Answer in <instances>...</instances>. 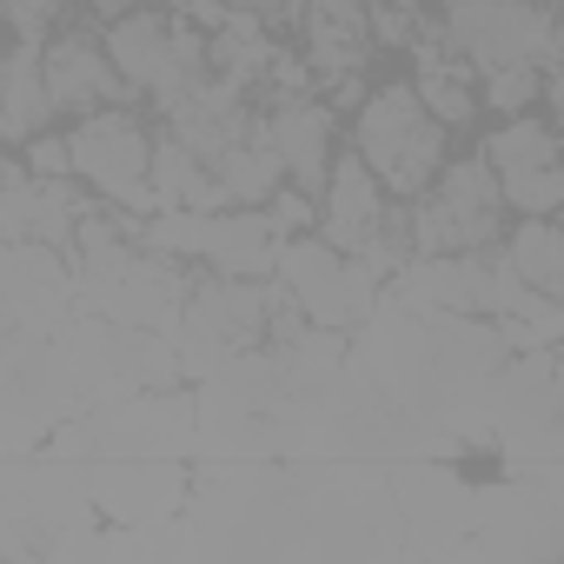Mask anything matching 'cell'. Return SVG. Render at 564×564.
I'll return each instance as SVG.
<instances>
[{
  "instance_id": "1",
  "label": "cell",
  "mask_w": 564,
  "mask_h": 564,
  "mask_svg": "<svg viewBox=\"0 0 564 564\" xmlns=\"http://www.w3.org/2000/svg\"><path fill=\"white\" fill-rule=\"evenodd\" d=\"M359 160L392 186V193H419L438 166V120L419 107L412 87H386L366 113H359Z\"/></svg>"
},
{
  "instance_id": "2",
  "label": "cell",
  "mask_w": 564,
  "mask_h": 564,
  "mask_svg": "<svg viewBox=\"0 0 564 564\" xmlns=\"http://www.w3.org/2000/svg\"><path fill=\"white\" fill-rule=\"evenodd\" d=\"M491 232H498V180H491L485 160L452 166V173L438 180V193H432V199L419 206V219H412V239H419L425 259H432V252L491 246Z\"/></svg>"
},
{
  "instance_id": "3",
  "label": "cell",
  "mask_w": 564,
  "mask_h": 564,
  "mask_svg": "<svg viewBox=\"0 0 564 564\" xmlns=\"http://www.w3.org/2000/svg\"><path fill=\"white\" fill-rule=\"evenodd\" d=\"M452 41L478 67H531L551 54V14L531 0H452Z\"/></svg>"
},
{
  "instance_id": "4",
  "label": "cell",
  "mask_w": 564,
  "mask_h": 564,
  "mask_svg": "<svg viewBox=\"0 0 564 564\" xmlns=\"http://www.w3.org/2000/svg\"><path fill=\"white\" fill-rule=\"evenodd\" d=\"M67 153H74V173H87L107 199H120L133 180H147V133L127 120V113H94L80 133H67Z\"/></svg>"
},
{
  "instance_id": "5",
  "label": "cell",
  "mask_w": 564,
  "mask_h": 564,
  "mask_svg": "<svg viewBox=\"0 0 564 564\" xmlns=\"http://www.w3.org/2000/svg\"><path fill=\"white\" fill-rule=\"evenodd\" d=\"M326 133H333V120H326V107H313V100H286L272 120H265V147L279 153V173H293L300 180V193H313V186H326Z\"/></svg>"
},
{
  "instance_id": "6",
  "label": "cell",
  "mask_w": 564,
  "mask_h": 564,
  "mask_svg": "<svg viewBox=\"0 0 564 564\" xmlns=\"http://www.w3.org/2000/svg\"><path fill=\"white\" fill-rule=\"evenodd\" d=\"M326 226H333V246H352V252L386 226V193H379L366 160H333L326 166Z\"/></svg>"
},
{
  "instance_id": "7",
  "label": "cell",
  "mask_w": 564,
  "mask_h": 564,
  "mask_svg": "<svg viewBox=\"0 0 564 564\" xmlns=\"http://www.w3.org/2000/svg\"><path fill=\"white\" fill-rule=\"evenodd\" d=\"M41 74H47V100H54V107H94V100H120V94H133V87L113 74V61L94 54L80 34L54 41L47 61H41Z\"/></svg>"
},
{
  "instance_id": "8",
  "label": "cell",
  "mask_w": 564,
  "mask_h": 564,
  "mask_svg": "<svg viewBox=\"0 0 564 564\" xmlns=\"http://www.w3.org/2000/svg\"><path fill=\"white\" fill-rule=\"evenodd\" d=\"M87 491H100L113 518H166L180 498V471L173 465H100Z\"/></svg>"
},
{
  "instance_id": "9",
  "label": "cell",
  "mask_w": 564,
  "mask_h": 564,
  "mask_svg": "<svg viewBox=\"0 0 564 564\" xmlns=\"http://www.w3.org/2000/svg\"><path fill=\"white\" fill-rule=\"evenodd\" d=\"M180 300H186V286L160 265V259H133L120 279H113V306H107V319H120V326H173L180 319Z\"/></svg>"
},
{
  "instance_id": "10",
  "label": "cell",
  "mask_w": 564,
  "mask_h": 564,
  "mask_svg": "<svg viewBox=\"0 0 564 564\" xmlns=\"http://www.w3.org/2000/svg\"><path fill=\"white\" fill-rule=\"evenodd\" d=\"M47 113H54V100H47V74H41L34 47L0 54V140H34Z\"/></svg>"
},
{
  "instance_id": "11",
  "label": "cell",
  "mask_w": 564,
  "mask_h": 564,
  "mask_svg": "<svg viewBox=\"0 0 564 564\" xmlns=\"http://www.w3.org/2000/svg\"><path fill=\"white\" fill-rule=\"evenodd\" d=\"M166 41H173V28L160 14H120L107 28V61L127 87H153L166 74Z\"/></svg>"
},
{
  "instance_id": "12",
  "label": "cell",
  "mask_w": 564,
  "mask_h": 564,
  "mask_svg": "<svg viewBox=\"0 0 564 564\" xmlns=\"http://www.w3.org/2000/svg\"><path fill=\"white\" fill-rule=\"evenodd\" d=\"M272 219L265 213H232V219H213V232H206V259L219 265V272H232V279H259V272H272Z\"/></svg>"
},
{
  "instance_id": "13",
  "label": "cell",
  "mask_w": 564,
  "mask_h": 564,
  "mask_svg": "<svg viewBox=\"0 0 564 564\" xmlns=\"http://www.w3.org/2000/svg\"><path fill=\"white\" fill-rule=\"evenodd\" d=\"M147 166H153V186H160V199H166V206H199V213L226 206V193H219V186H213V173L193 160V147L166 140V147H153V153H147Z\"/></svg>"
},
{
  "instance_id": "14",
  "label": "cell",
  "mask_w": 564,
  "mask_h": 564,
  "mask_svg": "<svg viewBox=\"0 0 564 564\" xmlns=\"http://www.w3.org/2000/svg\"><path fill=\"white\" fill-rule=\"evenodd\" d=\"M505 265L524 279L531 293H551V300H557V286H564V239H557V226H551V219H524V226L511 232Z\"/></svg>"
},
{
  "instance_id": "15",
  "label": "cell",
  "mask_w": 564,
  "mask_h": 564,
  "mask_svg": "<svg viewBox=\"0 0 564 564\" xmlns=\"http://www.w3.org/2000/svg\"><path fill=\"white\" fill-rule=\"evenodd\" d=\"M213 166H219V173H213V186H219L226 199H239V206H259V199L279 186V153H272L265 140H259V147H252V140H246V147L232 140Z\"/></svg>"
},
{
  "instance_id": "16",
  "label": "cell",
  "mask_w": 564,
  "mask_h": 564,
  "mask_svg": "<svg viewBox=\"0 0 564 564\" xmlns=\"http://www.w3.org/2000/svg\"><path fill=\"white\" fill-rule=\"evenodd\" d=\"M485 166H491V180L544 173V166H557V140H551V127H544V120H518V127H505V133L485 147Z\"/></svg>"
},
{
  "instance_id": "17",
  "label": "cell",
  "mask_w": 564,
  "mask_h": 564,
  "mask_svg": "<svg viewBox=\"0 0 564 564\" xmlns=\"http://www.w3.org/2000/svg\"><path fill=\"white\" fill-rule=\"evenodd\" d=\"M74 246H80V272H87V279H120V272L133 265L127 239H120L107 219H80V226H74Z\"/></svg>"
},
{
  "instance_id": "18",
  "label": "cell",
  "mask_w": 564,
  "mask_h": 564,
  "mask_svg": "<svg viewBox=\"0 0 564 564\" xmlns=\"http://www.w3.org/2000/svg\"><path fill=\"white\" fill-rule=\"evenodd\" d=\"M206 232H213V213H199V206H160L153 213V226H147V246L153 252H206Z\"/></svg>"
},
{
  "instance_id": "19",
  "label": "cell",
  "mask_w": 564,
  "mask_h": 564,
  "mask_svg": "<svg viewBox=\"0 0 564 564\" xmlns=\"http://www.w3.org/2000/svg\"><path fill=\"white\" fill-rule=\"evenodd\" d=\"M498 199H511L524 219H551L557 199H564V173H557V166H544V173H511V180H498Z\"/></svg>"
},
{
  "instance_id": "20",
  "label": "cell",
  "mask_w": 564,
  "mask_h": 564,
  "mask_svg": "<svg viewBox=\"0 0 564 564\" xmlns=\"http://www.w3.org/2000/svg\"><path fill=\"white\" fill-rule=\"evenodd\" d=\"M265 61H272V47H265L259 21H252V14L226 21V34H219V67H226V80H239V74H252V67H265Z\"/></svg>"
},
{
  "instance_id": "21",
  "label": "cell",
  "mask_w": 564,
  "mask_h": 564,
  "mask_svg": "<svg viewBox=\"0 0 564 564\" xmlns=\"http://www.w3.org/2000/svg\"><path fill=\"white\" fill-rule=\"evenodd\" d=\"M419 107L438 120V127H458V120H471V94H465V80L458 74H425V87H419Z\"/></svg>"
},
{
  "instance_id": "22",
  "label": "cell",
  "mask_w": 564,
  "mask_h": 564,
  "mask_svg": "<svg viewBox=\"0 0 564 564\" xmlns=\"http://www.w3.org/2000/svg\"><path fill=\"white\" fill-rule=\"evenodd\" d=\"M8 8V21H14V34H21V47H41L47 41V28H54V14H61V0H0Z\"/></svg>"
},
{
  "instance_id": "23",
  "label": "cell",
  "mask_w": 564,
  "mask_h": 564,
  "mask_svg": "<svg viewBox=\"0 0 564 564\" xmlns=\"http://www.w3.org/2000/svg\"><path fill=\"white\" fill-rule=\"evenodd\" d=\"M531 87H538V80H531V67H491V100H498L505 113H511V107H524V100H531Z\"/></svg>"
},
{
  "instance_id": "24",
  "label": "cell",
  "mask_w": 564,
  "mask_h": 564,
  "mask_svg": "<svg viewBox=\"0 0 564 564\" xmlns=\"http://www.w3.org/2000/svg\"><path fill=\"white\" fill-rule=\"evenodd\" d=\"M28 166L41 180H61V173H74V153H67V140H28Z\"/></svg>"
},
{
  "instance_id": "25",
  "label": "cell",
  "mask_w": 564,
  "mask_h": 564,
  "mask_svg": "<svg viewBox=\"0 0 564 564\" xmlns=\"http://www.w3.org/2000/svg\"><path fill=\"white\" fill-rule=\"evenodd\" d=\"M265 219H272V232H279V239H286V232H300V226H306V219H313V206H306V199H300V193H279V199H272V213H265Z\"/></svg>"
},
{
  "instance_id": "26",
  "label": "cell",
  "mask_w": 564,
  "mask_h": 564,
  "mask_svg": "<svg viewBox=\"0 0 564 564\" xmlns=\"http://www.w3.org/2000/svg\"><path fill=\"white\" fill-rule=\"evenodd\" d=\"M372 28H379V41H412V14H399V8H379Z\"/></svg>"
},
{
  "instance_id": "27",
  "label": "cell",
  "mask_w": 564,
  "mask_h": 564,
  "mask_svg": "<svg viewBox=\"0 0 564 564\" xmlns=\"http://www.w3.org/2000/svg\"><path fill=\"white\" fill-rule=\"evenodd\" d=\"M100 8H107V14H127V0H100Z\"/></svg>"
},
{
  "instance_id": "28",
  "label": "cell",
  "mask_w": 564,
  "mask_h": 564,
  "mask_svg": "<svg viewBox=\"0 0 564 564\" xmlns=\"http://www.w3.org/2000/svg\"><path fill=\"white\" fill-rule=\"evenodd\" d=\"M0 186H8V166H0Z\"/></svg>"
}]
</instances>
